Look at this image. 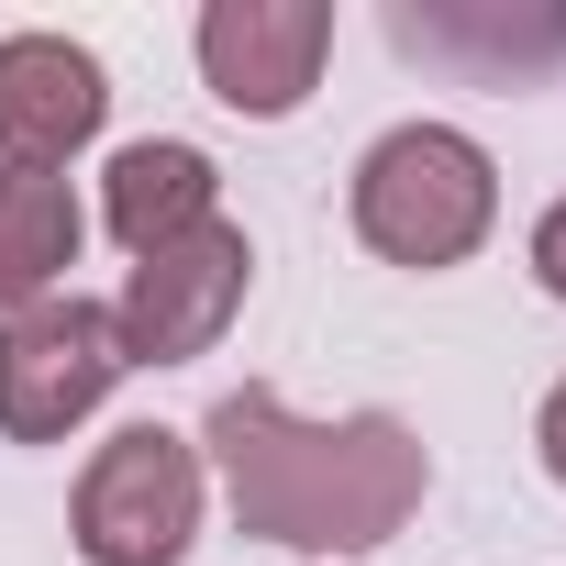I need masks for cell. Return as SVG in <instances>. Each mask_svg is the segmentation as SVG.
I'll return each instance as SVG.
<instances>
[{
  "instance_id": "6da1fadb",
  "label": "cell",
  "mask_w": 566,
  "mask_h": 566,
  "mask_svg": "<svg viewBox=\"0 0 566 566\" xmlns=\"http://www.w3.org/2000/svg\"><path fill=\"white\" fill-rule=\"evenodd\" d=\"M211 467H222V500L255 544H301V555H367L389 544L422 489H433V455L400 411H345V422H301L277 389H233L211 400Z\"/></svg>"
},
{
  "instance_id": "7a4b0ae2",
  "label": "cell",
  "mask_w": 566,
  "mask_h": 566,
  "mask_svg": "<svg viewBox=\"0 0 566 566\" xmlns=\"http://www.w3.org/2000/svg\"><path fill=\"white\" fill-rule=\"evenodd\" d=\"M489 222H500V167H489L478 134L400 123V134L367 145V167H356V233H367V255L433 277V266H467L489 244Z\"/></svg>"
},
{
  "instance_id": "3957f363",
  "label": "cell",
  "mask_w": 566,
  "mask_h": 566,
  "mask_svg": "<svg viewBox=\"0 0 566 566\" xmlns=\"http://www.w3.org/2000/svg\"><path fill=\"white\" fill-rule=\"evenodd\" d=\"M123 367H134V356H123V334H112L101 301H78V290L23 301L12 323H0V433H12V444L78 433V422L112 400Z\"/></svg>"
},
{
  "instance_id": "277c9868",
  "label": "cell",
  "mask_w": 566,
  "mask_h": 566,
  "mask_svg": "<svg viewBox=\"0 0 566 566\" xmlns=\"http://www.w3.org/2000/svg\"><path fill=\"white\" fill-rule=\"evenodd\" d=\"M200 533V444L167 422H134L78 478V555L90 566H178Z\"/></svg>"
},
{
  "instance_id": "5b68a950",
  "label": "cell",
  "mask_w": 566,
  "mask_h": 566,
  "mask_svg": "<svg viewBox=\"0 0 566 566\" xmlns=\"http://www.w3.org/2000/svg\"><path fill=\"white\" fill-rule=\"evenodd\" d=\"M244 277H255V255H244V233H233V222H200V233H178V244L134 255L123 301H112L123 356H134V367H189V356H211V345H222V323L244 312Z\"/></svg>"
},
{
  "instance_id": "8992f818",
  "label": "cell",
  "mask_w": 566,
  "mask_h": 566,
  "mask_svg": "<svg viewBox=\"0 0 566 566\" xmlns=\"http://www.w3.org/2000/svg\"><path fill=\"white\" fill-rule=\"evenodd\" d=\"M334 56V0H211L200 12V78L244 123H290Z\"/></svg>"
},
{
  "instance_id": "52a82bcc",
  "label": "cell",
  "mask_w": 566,
  "mask_h": 566,
  "mask_svg": "<svg viewBox=\"0 0 566 566\" xmlns=\"http://www.w3.org/2000/svg\"><path fill=\"white\" fill-rule=\"evenodd\" d=\"M112 112V78L90 45L67 34H12L0 45V167H56L101 134Z\"/></svg>"
},
{
  "instance_id": "ba28073f",
  "label": "cell",
  "mask_w": 566,
  "mask_h": 566,
  "mask_svg": "<svg viewBox=\"0 0 566 566\" xmlns=\"http://www.w3.org/2000/svg\"><path fill=\"white\" fill-rule=\"evenodd\" d=\"M101 222H112L134 255H156V244L222 222V167H211L200 145H123L112 178H101Z\"/></svg>"
},
{
  "instance_id": "9c48e42d",
  "label": "cell",
  "mask_w": 566,
  "mask_h": 566,
  "mask_svg": "<svg viewBox=\"0 0 566 566\" xmlns=\"http://www.w3.org/2000/svg\"><path fill=\"white\" fill-rule=\"evenodd\" d=\"M78 189L56 167H0V301H56L78 266Z\"/></svg>"
},
{
  "instance_id": "30bf717a",
  "label": "cell",
  "mask_w": 566,
  "mask_h": 566,
  "mask_svg": "<svg viewBox=\"0 0 566 566\" xmlns=\"http://www.w3.org/2000/svg\"><path fill=\"white\" fill-rule=\"evenodd\" d=\"M389 34L411 45V56H489V67H555L566 56V12H533V23H500V12H389Z\"/></svg>"
},
{
  "instance_id": "8fae6325",
  "label": "cell",
  "mask_w": 566,
  "mask_h": 566,
  "mask_svg": "<svg viewBox=\"0 0 566 566\" xmlns=\"http://www.w3.org/2000/svg\"><path fill=\"white\" fill-rule=\"evenodd\" d=\"M533 277H544V290L566 301V200H555V211L533 222Z\"/></svg>"
},
{
  "instance_id": "7c38bea8",
  "label": "cell",
  "mask_w": 566,
  "mask_h": 566,
  "mask_svg": "<svg viewBox=\"0 0 566 566\" xmlns=\"http://www.w3.org/2000/svg\"><path fill=\"white\" fill-rule=\"evenodd\" d=\"M533 444H544V467H555V489H566V378L544 389V422H533Z\"/></svg>"
}]
</instances>
